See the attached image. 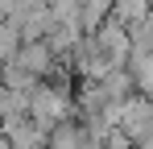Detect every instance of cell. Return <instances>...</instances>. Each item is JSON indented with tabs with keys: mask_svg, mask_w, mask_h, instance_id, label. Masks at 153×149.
I'll list each match as a JSON object with an SVG mask.
<instances>
[{
	"mask_svg": "<svg viewBox=\"0 0 153 149\" xmlns=\"http://www.w3.org/2000/svg\"><path fill=\"white\" fill-rule=\"evenodd\" d=\"M13 62H21V66H25L29 74H37V79H50V74L58 71V54H54V46L46 42V37L25 42V46H21V54H17Z\"/></svg>",
	"mask_w": 153,
	"mask_h": 149,
	"instance_id": "cell-2",
	"label": "cell"
},
{
	"mask_svg": "<svg viewBox=\"0 0 153 149\" xmlns=\"http://www.w3.org/2000/svg\"><path fill=\"white\" fill-rule=\"evenodd\" d=\"M46 149H91V137H87L83 116H71V120L54 124V128H50V145H46Z\"/></svg>",
	"mask_w": 153,
	"mask_h": 149,
	"instance_id": "cell-3",
	"label": "cell"
},
{
	"mask_svg": "<svg viewBox=\"0 0 153 149\" xmlns=\"http://www.w3.org/2000/svg\"><path fill=\"white\" fill-rule=\"evenodd\" d=\"M132 29V46L137 50H145V54H153V13H145L137 25H128Z\"/></svg>",
	"mask_w": 153,
	"mask_h": 149,
	"instance_id": "cell-4",
	"label": "cell"
},
{
	"mask_svg": "<svg viewBox=\"0 0 153 149\" xmlns=\"http://www.w3.org/2000/svg\"><path fill=\"white\" fill-rule=\"evenodd\" d=\"M4 141L17 149H46L50 145V124H42L33 112H25L17 120H4Z\"/></svg>",
	"mask_w": 153,
	"mask_h": 149,
	"instance_id": "cell-1",
	"label": "cell"
},
{
	"mask_svg": "<svg viewBox=\"0 0 153 149\" xmlns=\"http://www.w3.org/2000/svg\"><path fill=\"white\" fill-rule=\"evenodd\" d=\"M0 149H17V145H8V141H4V145H0Z\"/></svg>",
	"mask_w": 153,
	"mask_h": 149,
	"instance_id": "cell-5",
	"label": "cell"
}]
</instances>
